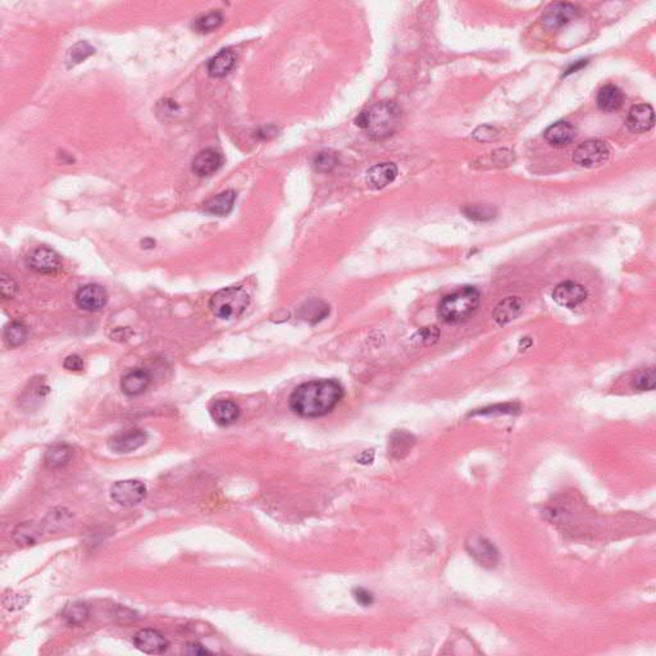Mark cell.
<instances>
[{"instance_id":"6da1fadb","label":"cell","mask_w":656,"mask_h":656,"mask_svg":"<svg viewBox=\"0 0 656 656\" xmlns=\"http://www.w3.org/2000/svg\"><path fill=\"white\" fill-rule=\"evenodd\" d=\"M342 397L344 388L337 381H309L294 390L290 396V409L304 418H319L331 413Z\"/></svg>"},{"instance_id":"7a4b0ae2","label":"cell","mask_w":656,"mask_h":656,"mask_svg":"<svg viewBox=\"0 0 656 656\" xmlns=\"http://www.w3.org/2000/svg\"><path fill=\"white\" fill-rule=\"evenodd\" d=\"M400 120L402 112L397 105L391 102H381L360 114L357 124L364 129L372 139L382 140L397 130Z\"/></svg>"},{"instance_id":"3957f363","label":"cell","mask_w":656,"mask_h":656,"mask_svg":"<svg viewBox=\"0 0 656 656\" xmlns=\"http://www.w3.org/2000/svg\"><path fill=\"white\" fill-rule=\"evenodd\" d=\"M480 291L465 286L441 300L438 306V317L449 324H462L472 317L480 306Z\"/></svg>"},{"instance_id":"277c9868","label":"cell","mask_w":656,"mask_h":656,"mask_svg":"<svg viewBox=\"0 0 656 656\" xmlns=\"http://www.w3.org/2000/svg\"><path fill=\"white\" fill-rule=\"evenodd\" d=\"M250 303L249 294L241 288H227L219 290L209 301L212 313L221 319L229 321L238 318L246 310Z\"/></svg>"},{"instance_id":"5b68a950","label":"cell","mask_w":656,"mask_h":656,"mask_svg":"<svg viewBox=\"0 0 656 656\" xmlns=\"http://www.w3.org/2000/svg\"><path fill=\"white\" fill-rule=\"evenodd\" d=\"M608 158H609V148L604 141L601 140L585 141L578 147L573 154L574 163L583 168H594V167L600 166Z\"/></svg>"},{"instance_id":"8992f818","label":"cell","mask_w":656,"mask_h":656,"mask_svg":"<svg viewBox=\"0 0 656 656\" xmlns=\"http://www.w3.org/2000/svg\"><path fill=\"white\" fill-rule=\"evenodd\" d=\"M111 496L121 507H133L145 499L147 487L136 480L118 481L112 486Z\"/></svg>"},{"instance_id":"52a82bcc","label":"cell","mask_w":656,"mask_h":656,"mask_svg":"<svg viewBox=\"0 0 656 656\" xmlns=\"http://www.w3.org/2000/svg\"><path fill=\"white\" fill-rule=\"evenodd\" d=\"M27 265L37 273L50 274L59 271L62 267L61 255L53 249L40 246L27 256Z\"/></svg>"},{"instance_id":"ba28073f","label":"cell","mask_w":656,"mask_h":656,"mask_svg":"<svg viewBox=\"0 0 656 656\" xmlns=\"http://www.w3.org/2000/svg\"><path fill=\"white\" fill-rule=\"evenodd\" d=\"M75 300H76V304L84 310L99 312L108 303V292L100 285L88 283V285L82 286L76 292Z\"/></svg>"},{"instance_id":"9c48e42d","label":"cell","mask_w":656,"mask_h":656,"mask_svg":"<svg viewBox=\"0 0 656 656\" xmlns=\"http://www.w3.org/2000/svg\"><path fill=\"white\" fill-rule=\"evenodd\" d=\"M552 299L564 308H576L587 299V290L578 282L565 281L552 291Z\"/></svg>"},{"instance_id":"30bf717a","label":"cell","mask_w":656,"mask_h":656,"mask_svg":"<svg viewBox=\"0 0 656 656\" xmlns=\"http://www.w3.org/2000/svg\"><path fill=\"white\" fill-rule=\"evenodd\" d=\"M148 441V433L142 429H130L127 432H122L111 438L108 442L109 449L115 454H129L141 447H144Z\"/></svg>"},{"instance_id":"8fae6325","label":"cell","mask_w":656,"mask_h":656,"mask_svg":"<svg viewBox=\"0 0 656 656\" xmlns=\"http://www.w3.org/2000/svg\"><path fill=\"white\" fill-rule=\"evenodd\" d=\"M578 16V9L570 3H554L545 10L543 24L547 28H560Z\"/></svg>"},{"instance_id":"7c38bea8","label":"cell","mask_w":656,"mask_h":656,"mask_svg":"<svg viewBox=\"0 0 656 656\" xmlns=\"http://www.w3.org/2000/svg\"><path fill=\"white\" fill-rule=\"evenodd\" d=\"M135 646L145 654H163L169 646L166 637L156 630H141L133 637Z\"/></svg>"},{"instance_id":"4fadbf2b","label":"cell","mask_w":656,"mask_h":656,"mask_svg":"<svg viewBox=\"0 0 656 656\" xmlns=\"http://www.w3.org/2000/svg\"><path fill=\"white\" fill-rule=\"evenodd\" d=\"M626 123L630 131L646 132L654 127L655 113L653 106L648 104L633 105L627 114Z\"/></svg>"},{"instance_id":"5bb4252c","label":"cell","mask_w":656,"mask_h":656,"mask_svg":"<svg viewBox=\"0 0 656 656\" xmlns=\"http://www.w3.org/2000/svg\"><path fill=\"white\" fill-rule=\"evenodd\" d=\"M223 163V158L218 150L208 148L198 153L194 158L193 172L195 175L205 177L212 176L218 171Z\"/></svg>"},{"instance_id":"9a60e30c","label":"cell","mask_w":656,"mask_h":656,"mask_svg":"<svg viewBox=\"0 0 656 656\" xmlns=\"http://www.w3.org/2000/svg\"><path fill=\"white\" fill-rule=\"evenodd\" d=\"M471 546V555L474 556L481 565L486 568H494L499 563V552L494 543H490L486 538H474L472 543H469Z\"/></svg>"},{"instance_id":"2e32d148","label":"cell","mask_w":656,"mask_h":656,"mask_svg":"<svg viewBox=\"0 0 656 656\" xmlns=\"http://www.w3.org/2000/svg\"><path fill=\"white\" fill-rule=\"evenodd\" d=\"M151 377L145 369H132L126 373L121 381V390L127 396H138L142 394L150 385Z\"/></svg>"},{"instance_id":"e0dca14e","label":"cell","mask_w":656,"mask_h":656,"mask_svg":"<svg viewBox=\"0 0 656 656\" xmlns=\"http://www.w3.org/2000/svg\"><path fill=\"white\" fill-rule=\"evenodd\" d=\"M397 176V167L394 163H381L372 167L367 174V182L369 187L379 190L387 185L394 182Z\"/></svg>"},{"instance_id":"ac0fdd59","label":"cell","mask_w":656,"mask_h":656,"mask_svg":"<svg viewBox=\"0 0 656 656\" xmlns=\"http://www.w3.org/2000/svg\"><path fill=\"white\" fill-rule=\"evenodd\" d=\"M241 411L232 400H218L212 405L210 415L219 426H231L240 418Z\"/></svg>"},{"instance_id":"d6986e66","label":"cell","mask_w":656,"mask_h":656,"mask_svg":"<svg viewBox=\"0 0 656 656\" xmlns=\"http://www.w3.org/2000/svg\"><path fill=\"white\" fill-rule=\"evenodd\" d=\"M523 303L518 297H509L501 300L494 310V319L499 326H505L521 315Z\"/></svg>"},{"instance_id":"ffe728a7","label":"cell","mask_w":656,"mask_h":656,"mask_svg":"<svg viewBox=\"0 0 656 656\" xmlns=\"http://www.w3.org/2000/svg\"><path fill=\"white\" fill-rule=\"evenodd\" d=\"M576 138V129L569 122L554 123L546 131H545V139L549 141L554 147L563 148L567 147Z\"/></svg>"},{"instance_id":"44dd1931","label":"cell","mask_w":656,"mask_h":656,"mask_svg":"<svg viewBox=\"0 0 656 656\" xmlns=\"http://www.w3.org/2000/svg\"><path fill=\"white\" fill-rule=\"evenodd\" d=\"M236 64V55L229 49H223L208 62V73L212 77H223Z\"/></svg>"},{"instance_id":"7402d4cb","label":"cell","mask_w":656,"mask_h":656,"mask_svg":"<svg viewBox=\"0 0 656 656\" xmlns=\"http://www.w3.org/2000/svg\"><path fill=\"white\" fill-rule=\"evenodd\" d=\"M624 102V94L621 88L615 85H606L600 88L596 97L597 106L604 112H615L621 108Z\"/></svg>"},{"instance_id":"603a6c76","label":"cell","mask_w":656,"mask_h":656,"mask_svg":"<svg viewBox=\"0 0 656 656\" xmlns=\"http://www.w3.org/2000/svg\"><path fill=\"white\" fill-rule=\"evenodd\" d=\"M236 202V193L232 190H227L223 193L218 194L217 196L212 198L209 202L205 204L204 210L209 213L212 216H219L225 217L231 210L234 209V205Z\"/></svg>"},{"instance_id":"cb8c5ba5","label":"cell","mask_w":656,"mask_h":656,"mask_svg":"<svg viewBox=\"0 0 656 656\" xmlns=\"http://www.w3.org/2000/svg\"><path fill=\"white\" fill-rule=\"evenodd\" d=\"M413 445H414V438H413L411 433H408L405 431H397V432L393 433V436L390 438L388 450H390V454L393 455L394 458L402 459L403 456L411 451Z\"/></svg>"},{"instance_id":"d4e9b609","label":"cell","mask_w":656,"mask_h":656,"mask_svg":"<svg viewBox=\"0 0 656 656\" xmlns=\"http://www.w3.org/2000/svg\"><path fill=\"white\" fill-rule=\"evenodd\" d=\"M328 315H330V306L318 300L308 301L306 306H301V310H300L301 318L312 324L324 321Z\"/></svg>"},{"instance_id":"484cf974","label":"cell","mask_w":656,"mask_h":656,"mask_svg":"<svg viewBox=\"0 0 656 656\" xmlns=\"http://www.w3.org/2000/svg\"><path fill=\"white\" fill-rule=\"evenodd\" d=\"M72 450L67 445H54L45 454V464L49 468H61L70 462Z\"/></svg>"},{"instance_id":"4316f807","label":"cell","mask_w":656,"mask_h":656,"mask_svg":"<svg viewBox=\"0 0 656 656\" xmlns=\"http://www.w3.org/2000/svg\"><path fill=\"white\" fill-rule=\"evenodd\" d=\"M39 534L40 532L35 525L30 522H25L22 525H17L16 530L13 531V540L19 546H30L37 541Z\"/></svg>"},{"instance_id":"83f0119b","label":"cell","mask_w":656,"mask_h":656,"mask_svg":"<svg viewBox=\"0 0 656 656\" xmlns=\"http://www.w3.org/2000/svg\"><path fill=\"white\" fill-rule=\"evenodd\" d=\"M62 615L68 626H79L88 621V606L82 603H72L66 606Z\"/></svg>"},{"instance_id":"f1b7e54d","label":"cell","mask_w":656,"mask_h":656,"mask_svg":"<svg viewBox=\"0 0 656 656\" xmlns=\"http://www.w3.org/2000/svg\"><path fill=\"white\" fill-rule=\"evenodd\" d=\"M26 326L21 322H12L4 328V340L10 348H17L27 340Z\"/></svg>"},{"instance_id":"f546056e","label":"cell","mask_w":656,"mask_h":656,"mask_svg":"<svg viewBox=\"0 0 656 656\" xmlns=\"http://www.w3.org/2000/svg\"><path fill=\"white\" fill-rule=\"evenodd\" d=\"M655 368L644 369L632 379V387L639 390V391H653V390H655Z\"/></svg>"},{"instance_id":"4dcf8cb0","label":"cell","mask_w":656,"mask_h":656,"mask_svg":"<svg viewBox=\"0 0 656 656\" xmlns=\"http://www.w3.org/2000/svg\"><path fill=\"white\" fill-rule=\"evenodd\" d=\"M223 22V17L219 12H212L209 15H205L203 17L198 18L194 22V28L198 32H210L216 28H218Z\"/></svg>"},{"instance_id":"1f68e13d","label":"cell","mask_w":656,"mask_h":656,"mask_svg":"<svg viewBox=\"0 0 656 656\" xmlns=\"http://www.w3.org/2000/svg\"><path fill=\"white\" fill-rule=\"evenodd\" d=\"M519 411V405L518 404L505 403L495 404L483 409L473 411L471 415H481V417H491V415H504V414H514Z\"/></svg>"},{"instance_id":"d6a6232c","label":"cell","mask_w":656,"mask_h":656,"mask_svg":"<svg viewBox=\"0 0 656 656\" xmlns=\"http://www.w3.org/2000/svg\"><path fill=\"white\" fill-rule=\"evenodd\" d=\"M91 54H94V48L90 46L86 41H81L76 45H73L67 54V63L70 66L79 64L82 61H85Z\"/></svg>"},{"instance_id":"836d02e7","label":"cell","mask_w":656,"mask_h":656,"mask_svg":"<svg viewBox=\"0 0 656 656\" xmlns=\"http://www.w3.org/2000/svg\"><path fill=\"white\" fill-rule=\"evenodd\" d=\"M464 214L468 217L469 219H473V221H480V222H485V221H490V219L495 217L496 212L494 208H491L489 205H480V204H474V205H468L467 208H464Z\"/></svg>"},{"instance_id":"e575fe53","label":"cell","mask_w":656,"mask_h":656,"mask_svg":"<svg viewBox=\"0 0 656 656\" xmlns=\"http://www.w3.org/2000/svg\"><path fill=\"white\" fill-rule=\"evenodd\" d=\"M337 156L332 151H322L317 154L313 160V166L319 172H330L337 166Z\"/></svg>"},{"instance_id":"d590c367","label":"cell","mask_w":656,"mask_h":656,"mask_svg":"<svg viewBox=\"0 0 656 656\" xmlns=\"http://www.w3.org/2000/svg\"><path fill=\"white\" fill-rule=\"evenodd\" d=\"M438 336H440V331L436 327H424V328H422L420 331H418L414 339H418V341L422 345L429 346V345H433L435 342L438 341Z\"/></svg>"},{"instance_id":"8d00e7d4","label":"cell","mask_w":656,"mask_h":656,"mask_svg":"<svg viewBox=\"0 0 656 656\" xmlns=\"http://www.w3.org/2000/svg\"><path fill=\"white\" fill-rule=\"evenodd\" d=\"M17 283L12 280L8 276L3 274L1 276V282H0V291H1V298L4 300L13 299L17 294Z\"/></svg>"},{"instance_id":"74e56055","label":"cell","mask_w":656,"mask_h":656,"mask_svg":"<svg viewBox=\"0 0 656 656\" xmlns=\"http://www.w3.org/2000/svg\"><path fill=\"white\" fill-rule=\"evenodd\" d=\"M28 600H30V597L22 595V594H9V595L4 597L3 604L9 610H16V609H21V608L26 606Z\"/></svg>"},{"instance_id":"f35d334b","label":"cell","mask_w":656,"mask_h":656,"mask_svg":"<svg viewBox=\"0 0 656 656\" xmlns=\"http://www.w3.org/2000/svg\"><path fill=\"white\" fill-rule=\"evenodd\" d=\"M353 595L355 597L357 603L362 605V606H371V605L375 603V597H373V594L369 592L367 590L364 588H355Z\"/></svg>"},{"instance_id":"ab89813d","label":"cell","mask_w":656,"mask_h":656,"mask_svg":"<svg viewBox=\"0 0 656 656\" xmlns=\"http://www.w3.org/2000/svg\"><path fill=\"white\" fill-rule=\"evenodd\" d=\"M63 367L66 368L67 371H73V372H79V371H82L85 364H84V360L79 355H70L67 358L64 359V363H63Z\"/></svg>"},{"instance_id":"60d3db41","label":"cell","mask_w":656,"mask_h":656,"mask_svg":"<svg viewBox=\"0 0 656 656\" xmlns=\"http://www.w3.org/2000/svg\"><path fill=\"white\" fill-rule=\"evenodd\" d=\"M496 135H498V132L495 131V129H492L490 126L480 127L478 130H476V132L473 133V136L480 141L492 140V139H495Z\"/></svg>"},{"instance_id":"b9f144b4","label":"cell","mask_w":656,"mask_h":656,"mask_svg":"<svg viewBox=\"0 0 656 656\" xmlns=\"http://www.w3.org/2000/svg\"><path fill=\"white\" fill-rule=\"evenodd\" d=\"M184 651L186 654H189V655H208V654H212L210 650L204 648L200 644H196V642L186 645Z\"/></svg>"}]
</instances>
